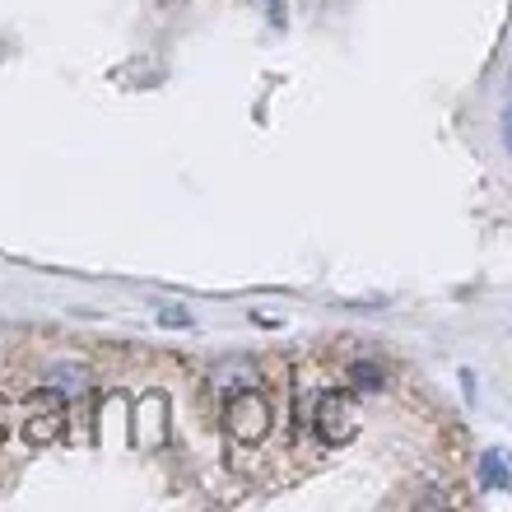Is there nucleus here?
I'll list each match as a JSON object with an SVG mask.
<instances>
[{"label":"nucleus","mask_w":512,"mask_h":512,"mask_svg":"<svg viewBox=\"0 0 512 512\" xmlns=\"http://www.w3.org/2000/svg\"><path fill=\"white\" fill-rule=\"evenodd\" d=\"M66 429V396L52 387H42L28 396V419H24V443L33 447H47L61 438Z\"/></svg>","instance_id":"nucleus-2"},{"label":"nucleus","mask_w":512,"mask_h":512,"mask_svg":"<svg viewBox=\"0 0 512 512\" xmlns=\"http://www.w3.org/2000/svg\"><path fill=\"white\" fill-rule=\"evenodd\" d=\"M10 433V405H5V396H0V438Z\"/></svg>","instance_id":"nucleus-6"},{"label":"nucleus","mask_w":512,"mask_h":512,"mask_svg":"<svg viewBox=\"0 0 512 512\" xmlns=\"http://www.w3.org/2000/svg\"><path fill=\"white\" fill-rule=\"evenodd\" d=\"M270 419H275V410H270V401L261 396V391L243 387V391H233L229 405H224V433H229L233 443H261L270 433Z\"/></svg>","instance_id":"nucleus-1"},{"label":"nucleus","mask_w":512,"mask_h":512,"mask_svg":"<svg viewBox=\"0 0 512 512\" xmlns=\"http://www.w3.org/2000/svg\"><path fill=\"white\" fill-rule=\"evenodd\" d=\"M354 429H359V419H354V401L345 391H326L322 401H317V438L331 447L350 443Z\"/></svg>","instance_id":"nucleus-3"},{"label":"nucleus","mask_w":512,"mask_h":512,"mask_svg":"<svg viewBox=\"0 0 512 512\" xmlns=\"http://www.w3.org/2000/svg\"><path fill=\"white\" fill-rule=\"evenodd\" d=\"M350 382L354 387H364V391H378L382 387V368L373 364V359H359V364L350 368Z\"/></svg>","instance_id":"nucleus-4"},{"label":"nucleus","mask_w":512,"mask_h":512,"mask_svg":"<svg viewBox=\"0 0 512 512\" xmlns=\"http://www.w3.org/2000/svg\"><path fill=\"white\" fill-rule=\"evenodd\" d=\"M485 485H489V489H503V485H508V475H503V457H499V452H489V457H485Z\"/></svg>","instance_id":"nucleus-5"}]
</instances>
